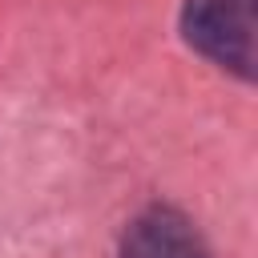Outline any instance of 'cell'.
I'll use <instances>...</instances> for the list:
<instances>
[{"label": "cell", "instance_id": "cell-1", "mask_svg": "<svg viewBox=\"0 0 258 258\" xmlns=\"http://www.w3.org/2000/svg\"><path fill=\"white\" fill-rule=\"evenodd\" d=\"M181 32L214 64L254 77V0H185Z\"/></svg>", "mask_w": 258, "mask_h": 258}, {"label": "cell", "instance_id": "cell-2", "mask_svg": "<svg viewBox=\"0 0 258 258\" xmlns=\"http://www.w3.org/2000/svg\"><path fill=\"white\" fill-rule=\"evenodd\" d=\"M121 258H210L202 234L189 226V218H181L177 210L153 206L141 218H133V226L121 238Z\"/></svg>", "mask_w": 258, "mask_h": 258}]
</instances>
